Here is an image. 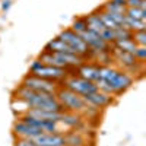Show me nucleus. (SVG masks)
<instances>
[{
    "instance_id": "nucleus-1",
    "label": "nucleus",
    "mask_w": 146,
    "mask_h": 146,
    "mask_svg": "<svg viewBox=\"0 0 146 146\" xmlns=\"http://www.w3.org/2000/svg\"><path fill=\"white\" fill-rule=\"evenodd\" d=\"M15 98L22 101L28 107V110L36 108V110H45V111H66L63 105L56 98V94L31 91L25 86H22V85H19V88H16Z\"/></svg>"
},
{
    "instance_id": "nucleus-2",
    "label": "nucleus",
    "mask_w": 146,
    "mask_h": 146,
    "mask_svg": "<svg viewBox=\"0 0 146 146\" xmlns=\"http://www.w3.org/2000/svg\"><path fill=\"white\" fill-rule=\"evenodd\" d=\"M100 79L110 85L113 95L123 94L133 85V76L126 70H118L110 66L100 67Z\"/></svg>"
},
{
    "instance_id": "nucleus-3",
    "label": "nucleus",
    "mask_w": 146,
    "mask_h": 146,
    "mask_svg": "<svg viewBox=\"0 0 146 146\" xmlns=\"http://www.w3.org/2000/svg\"><path fill=\"white\" fill-rule=\"evenodd\" d=\"M38 60L44 64H50L56 67H79L83 62L85 57H80L78 54H69V53H50L44 51L40 54Z\"/></svg>"
},
{
    "instance_id": "nucleus-4",
    "label": "nucleus",
    "mask_w": 146,
    "mask_h": 146,
    "mask_svg": "<svg viewBox=\"0 0 146 146\" xmlns=\"http://www.w3.org/2000/svg\"><path fill=\"white\" fill-rule=\"evenodd\" d=\"M56 98L63 105V108L66 111H73V113H78V114L83 113V111H88V108L92 107L83 100V96L78 95L76 92H73L67 88L57 89L56 91Z\"/></svg>"
},
{
    "instance_id": "nucleus-5",
    "label": "nucleus",
    "mask_w": 146,
    "mask_h": 146,
    "mask_svg": "<svg viewBox=\"0 0 146 146\" xmlns=\"http://www.w3.org/2000/svg\"><path fill=\"white\" fill-rule=\"evenodd\" d=\"M29 72L32 73V75L38 76V78H42V79H47V80H53V82L63 80L67 76V69L44 64L38 58L32 62V64L29 66Z\"/></svg>"
},
{
    "instance_id": "nucleus-6",
    "label": "nucleus",
    "mask_w": 146,
    "mask_h": 146,
    "mask_svg": "<svg viewBox=\"0 0 146 146\" xmlns=\"http://www.w3.org/2000/svg\"><path fill=\"white\" fill-rule=\"evenodd\" d=\"M21 85L28 88V89H31V91H36V92L56 94V91H57V85L53 80H47V79L38 78V76L32 75V73H28V75L22 79Z\"/></svg>"
},
{
    "instance_id": "nucleus-7",
    "label": "nucleus",
    "mask_w": 146,
    "mask_h": 146,
    "mask_svg": "<svg viewBox=\"0 0 146 146\" xmlns=\"http://www.w3.org/2000/svg\"><path fill=\"white\" fill-rule=\"evenodd\" d=\"M58 38L63 40L67 45H70L73 50L76 51L78 56H80V57L89 56V48H88L86 44H85V41L82 40V36L79 34H76V32H73L70 28L63 29L62 32L58 34Z\"/></svg>"
},
{
    "instance_id": "nucleus-8",
    "label": "nucleus",
    "mask_w": 146,
    "mask_h": 146,
    "mask_svg": "<svg viewBox=\"0 0 146 146\" xmlns=\"http://www.w3.org/2000/svg\"><path fill=\"white\" fill-rule=\"evenodd\" d=\"M64 88L76 92L80 96H85L88 94H92L95 91H98L95 82L86 80V79H83L80 76H66L64 78Z\"/></svg>"
},
{
    "instance_id": "nucleus-9",
    "label": "nucleus",
    "mask_w": 146,
    "mask_h": 146,
    "mask_svg": "<svg viewBox=\"0 0 146 146\" xmlns=\"http://www.w3.org/2000/svg\"><path fill=\"white\" fill-rule=\"evenodd\" d=\"M32 140L35 146H64L63 133H40Z\"/></svg>"
},
{
    "instance_id": "nucleus-10",
    "label": "nucleus",
    "mask_w": 146,
    "mask_h": 146,
    "mask_svg": "<svg viewBox=\"0 0 146 146\" xmlns=\"http://www.w3.org/2000/svg\"><path fill=\"white\" fill-rule=\"evenodd\" d=\"M83 100L94 108H104V107H108L110 104H113V96L101 91H95L92 94L85 95Z\"/></svg>"
},
{
    "instance_id": "nucleus-11",
    "label": "nucleus",
    "mask_w": 146,
    "mask_h": 146,
    "mask_svg": "<svg viewBox=\"0 0 146 146\" xmlns=\"http://www.w3.org/2000/svg\"><path fill=\"white\" fill-rule=\"evenodd\" d=\"M111 47H113V45H111ZM113 56L117 58V62L123 66L124 69H127V70H136V69H137L139 62H137L136 57L133 56L131 53H127V51L120 50V48L113 47ZM140 64H142V63H140Z\"/></svg>"
},
{
    "instance_id": "nucleus-12",
    "label": "nucleus",
    "mask_w": 146,
    "mask_h": 146,
    "mask_svg": "<svg viewBox=\"0 0 146 146\" xmlns=\"http://www.w3.org/2000/svg\"><path fill=\"white\" fill-rule=\"evenodd\" d=\"M12 130H13V135L16 137H27V139H34L35 136H38L40 133H42L40 129H35L27 123H23L22 120H16L13 123V127H12Z\"/></svg>"
},
{
    "instance_id": "nucleus-13",
    "label": "nucleus",
    "mask_w": 146,
    "mask_h": 146,
    "mask_svg": "<svg viewBox=\"0 0 146 146\" xmlns=\"http://www.w3.org/2000/svg\"><path fill=\"white\" fill-rule=\"evenodd\" d=\"M44 51H50V53H69V54H76V51L73 50L70 45H67L63 40H60L58 36L53 38L51 41H48L44 47Z\"/></svg>"
},
{
    "instance_id": "nucleus-14",
    "label": "nucleus",
    "mask_w": 146,
    "mask_h": 146,
    "mask_svg": "<svg viewBox=\"0 0 146 146\" xmlns=\"http://www.w3.org/2000/svg\"><path fill=\"white\" fill-rule=\"evenodd\" d=\"M100 67L101 66H96V64H86V63H82L78 67V76L91 80V82H96L100 79Z\"/></svg>"
},
{
    "instance_id": "nucleus-15",
    "label": "nucleus",
    "mask_w": 146,
    "mask_h": 146,
    "mask_svg": "<svg viewBox=\"0 0 146 146\" xmlns=\"http://www.w3.org/2000/svg\"><path fill=\"white\" fill-rule=\"evenodd\" d=\"M28 115H32L40 120H48V121H60L63 111H45V110H36V108H29L25 111Z\"/></svg>"
},
{
    "instance_id": "nucleus-16",
    "label": "nucleus",
    "mask_w": 146,
    "mask_h": 146,
    "mask_svg": "<svg viewBox=\"0 0 146 146\" xmlns=\"http://www.w3.org/2000/svg\"><path fill=\"white\" fill-rule=\"evenodd\" d=\"M58 123H63L69 129H76L82 124V117L78 113H73V111H63L62 118H60Z\"/></svg>"
},
{
    "instance_id": "nucleus-17",
    "label": "nucleus",
    "mask_w": 146,
    "mask_h": 146,
    "mask_svg": "<svg viewBox=\"0 0 146 146\" xmlns=\"http://www.w3.org/2000/svg\"><path fill=\"white\" fill-rule=\"evenodd\" d=\"M85 21H86V25H88V29H89V31H94V32H96V34H100L102 29H105L104 23L101 22L98 13H96V10H95V12H91L89 15L85 16Z\"/></svg>"
},
{
    "instance_id": "nucleus-18",
    "label": "nucleus",
    "mask_w": 146,
    "mask_h": 146,
    "mask_svg": "<svg viewBox=\"0 0 146 146\" xmlns=\"http://www.w3.org/2000/svg\"><path fill=\"white\" fill-rule=\"evenodd\" d=\"M63 136H64V146H85V137L78 130L67 131Z\"/></svg>"
},
{
    "instance_id": "nucleus-19",
    "label": "nucleus",
    "mask_w": 146,
    "mask_h": 146,
    "mask_svg": "<svg viewBox=\"0 0 146 146\" xmlns=\"http://www.w3.org/2000/svg\"><path fill=\"white\" fill-rule=\"evenodd\" d=\"M124 28H127L129 31L135 32V31H146V22L143 21H137V19H133V18H129L126 16L124 19Z\"/></svg>"
},
{
    "instance_id": "nucleus-20",
    "label": "nucleus",
    "mask_w": 146,
    "mask_h": 146,
    "mask_svg": "<svg viewBox=\"0 0 146 146\" xmlns=\"http://www.w3.org/2000/svg\"><path fill=\"white\" fill-rule=\"evenodd\" d=\"M96 13H98V16H100V19L104 23L105 28H108V29H117L118 28V25L113 21V18L110 16V13H108V12H105L104 9H98V10H96Z\"/></svg>"
},
{
    "instance_id": "nucleus-21",
    "label": "nucleus",
    "mask_w": 146,
    "mask_h": 146,
    "mask_svg": "<svg viewBox=\"0 0 146 146\" xmlns=\"http://www.w3.org/2000/svg\"><path fill=\"white\" fill-rule=\"evenodd\" d=\"M126 16L137 19V21H143L146 22V10L145 9H139V7H126L124 10Z\"/></svg>"
},
{
    "instance_id": "nucleus-22",
    "label": "nucleus",
    "mask_w": 146,
    "mask_h": 146,
    "mask_svg": "<svg viewBox=\"0 0 146 146\" xmlns=\"http://www.w3.org/2000/svg\"><path fill=\"white\" fill-rule=\"evenodd\" d=\"M70 29L73 32H76V34H83L85 31L88 29V25H86V21H85V16H79V18H75V21H73L72 23V27Z\"/></svg>"
},
{
    "instance_id": "nucleus-23",
    "label": "nucleus",
    "mask_w": 146,
    "mask_h": 146,
    "mask_svg": "<svg viewBox=\"0 0 146 146\" xmlns=\"http://www.w3.org/2000/svg\"><path fill=\"white\" fill-rule=\"evenodd\" d=\"M101 9H104L105 12H110V13H124V10H126V7H120V6L114 5L113 0H108V2H105V3L101 6Z\"/></svg>"
},
{
    "instance_id": "nucleus-24",
    "label": "nucleus",
    "mask_w": 146,
    "mask_h": 146,
    "mask_svg": "<svg viewBox=\"0 0 146 146\" xmlns=\"http://www.w3.org/2000/svg\"><path fill=\"white\" fill-rule=\"evenodd\" d=\"M131 40L135 41L136 45L146 47V31H135V32H131Z\"/></svg>"
},
{
    "instance_id": "nucleus-25",
    "label": "nucleus",
    "mask_w": 146,
    "mask_h": 146,
    "mask_svg": "<svg viewBox=\"0 0 146 146\" xmlns=\"http://www.w3.org/2000/svg\"><path fill=\"white\" fill-rule=\"evenodd\" d=\"M114 35H115V41L117 40H130L131 38V31H129L124 27H118L117 29H114Z\"/></svg>"
},
{
    "instance_id": "nucleus-26",
    "label": "nucleus",
    "mask_w": 146,
    "mask_h": 146,
    "mask_svg": "<svg viewBox=\"0 0 146 146\" xmlns=\"http://www.w3.org/2000/svg\"><path fill=\"white\" fill-rule=\"evenodd\" d=\"M101 38L105 41V42H108V44H114V41H115V35H114V29H108V28H105V29H102L100 34H98Z\"/></svg>"
},
{
    "instance_id": "nucleus-27",
    "label": "nucleus",
    "mask_w": 146,
    "mask_h": 146,
    "mask_svg": "<svg viewBox=\"0 0 146 146\" xmlns=\"http://www.w3.org/2000/svg\"><path fill=\"white\" fill-rule=\"evenodd\" d=\"M133 56L136 57V60H137L139 63L143 64V62L146 60V47H143V45H137V47L135 48V51H133Z\"/></svg>"
},
{
    "instance_id": "nucleus-28",
    "label": "nucleus",
    "mask_w": 146,
    "mask_h": 146,
    "mask_svg": "<svg viewBox=\"0 0 146 146\" xmlns=\"http://www.w3.org/2000/svg\"><path fill=\"white\" fill-rule=\"evenodd\" d=\"M15 146H35L32 139H27V137H16L15 139Z\"/></svg>"
},
{
    "instance_id": "nucleus-29",
    "label": "nucleus",
    "mask_w": 146,
    "mask_h": 146,
    "mask_svg": "<svg viewBox=\"0 0 146 146\" xmlns=\"http://www.w3.org/2000/svg\"><path fill=\"white\" fill-rule=\"evenodd\" d=\"M140 0H126V7H139Z\"/></svg>"
},
{
    "instance_id": "nucleus-30",
    "label": "nucleus",
    "mask_w": 146,
    "mask_h": 146,
    "mask_svg": "<svg viewBox=\"0 0 146 146\" xmlns=\"http://www.w3.org/2000/svg\"><path fill=\"white\" fill-rule=\"evenodd\" d=\"M10 6H12V0H3L2 2V10L3 12H7L10 9Z\"/></svg>"
},
{
    "instance_id": "nucleus-31",
    "label": "nucleus",
    "mask_w": 146,
    "mask_h": 146,
    "mask_svg": "<svg viewBox=\"0 0 146 146\" xmlns=\"http://www.w3.org/2000/svg\"><path fill=\"white\" fill-rule=\"evenodd\" d=\"M113 3L120 7H126V0H113Z\"/></svg>"
},
{
    "instance_id": "nucleus-32",
    "label": "nucleus",
    "mask_w": 146,
    "mask_h": 146,
    "mask_svg": "<svg viewBox=\"0 0 146 146\" xmlns=\"http://www.w3.org/2000/svg\"><path fill=\"white\" fill-rule=\"evenodd\" d=\"M139 9H145V10H146V0H140V5H139Z\"/></svg>"
}]
</instances>
